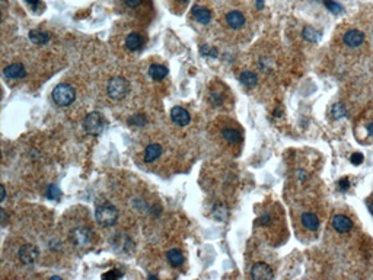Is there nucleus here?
Here are the masks:
<instances>
[{
	"mask_svg": "<svg viewBox=\"0 0 373 280\" xmlns=\"http://www.w3.org/2000/svg\"><path fill=\"white\" fill-rule=\"evenodd\" d=\"M164 153V148L159 143H150L148 148L145 149V162L146 164H153Z\"/></svg>",
	"mask_w": 373,
	"mask_h": 280,
	"instance_id": "6ab92c4d",
	"label": "nucleus"
},
{
	"mask_svg": "<svg viewBox=\"0 0 373 280\" xmlns=\"http://www.w3.org/2000/svg\"><path fill=\"white\" fill-rule=\"evenodd\" d=\"M191 16H192V19L196 22H199L201 25H208L211 22V19H213V12L206 5L197 3L194 8L191 9Z\"/></svg>",
	"mask_w": 373,
	"mask_h": 280,
	"instance_id": "ddd939ff",
	"label": "nucleus"
},
{
	"mask_svg": "<svg viewBox=\"0 0 373 280\" xmlns=\"http://www.w3.org/2000/svg\"><path fill=\"white\" fill-rule=\"evenodd\" d=\"M6 199V190H5V187H2V200H5Z\"/></svg>",
	"mask_w": 373,
	"mask_h": 280,
	"instance_id": "e433bc0d",
	"label": "nucleus"
},
{
	"mask_svg": "<svg viewBox=\"0 0 373 280\" xmlns=\"http://www.w3.org/2000/svg\"><path fill=\"white\" fill-rule=\"evenodd\" d=\"M366 131H367L369 137H373V122H369V124L366 126Z\"/></svg>",
	"mask_w": 373,
	"mask_h": 280,
	"instance_id": "f704fd0d",
	"label": "nucleus"
},
{
	"mask_svg": "<svg viewBox=\"0 0 373 280\" xmlns=\"http://www.w3.org/2000/svg\"><path fill=\"white\" fill-rule=\"evenodd\" d=\"M3 76L9 80H13V79H22L26 76V69L24 64L21 63H12L5 67L3 70Z\"/></svg>",
	"mask_w": 373,
	"mask_h": 280,
	"instance_id": "dca6fc26",
	"label": "nucleus"
},
{
	"mask_svg": "<svg viewBox=\"0 0 373 280\" xmlns=\"http://www.w3.org/2000/svg\"><path fill=\"white\" fill-rule=\"evenodd\" d=\"M121 276H122L121 271H110V273H105L104 276H102V279H111V277L118 279V277H121Z\"/></svg>",
	"mask_w": 373,
	"mask_h": 280,
	"instance_id": "7c9ffc66",
	"label": "nucleus"
},
{
	"mask_svg": "<svg viewBox=\"0 0 373 280\" xmlns=\"http://www.w3.org/2000/svg\"><path fill=\"white\" fill-rule=\"evenodd\" d=\"M95 219L101 226H114L118 220V210L110 201L98 204L95 209Z\"/></svg>",
	"mask_w": 373,
	"mask_h": 280,
	"instance_id": "20e7f679",
	"label": "nucleus"
},
{
	"mask_svg": "<svg viewBox=\"0 0 373 280\" xmlns=\"http://www.w3.org/2000/svg\"><path fill=\"white\" fill-rule=\"evenodd\" d=\"M325 6L330 9L332 13H340L341 12V6H340L339 3L332 2V0H325Z\"/></svg>",
	"mask_w": 373,
	"mask_h": 280,
	"instance_id": "c85d7f7f",
	"label": "nucleus"
},
{
	"mask_svg": "<svg viewBox=\"0 0 373 280\" xmlns=\"http://www.w3.org/2000/svg\"><path fill=\"white\" fill-rule=\"evenodd\" d=\"M146 44V35L139 29L130 28L124 35V47L129 52L140 51Z\"/></svg>",
	"mask_w": 373,
	"mask_h": 280,
	"instance_id": "0eeeda50",
	"label": "nucleus"
},
{
	"mask_svg": "<svg viewBox=\"0 0 373 280\" xmlns=\"http://www.w3.org/2000/svg\"><path fill=\"white\" fill-rule=\"evenodd\" d=\"M69 241L75 248L83 250V248L94 245L95 232L89 225H78L69 231Z\"/></svg>",
	"mask_w": 373,
	"mask_h": 280,
	"instance_id": "f03ea898",
	"label": "nucleus"
},
{
	"mask_svg": "<svg viewBox=\"0 0 373 280\" xmlns=\"http://www.w3.org/2000/svg\"><path fill=\"white\" fill-rule=\"evenodd\" d=\"M29 40L35 44V45H45V44L50 41V34L40 31V29H35L29 32Z\"/></svg>",
	"mask_w": 373,
	"mask_h": 280,
	"instance_id": "4be33fe9",
	"label": "nucleus"
},
{
	"mask_svg": "<svg viewBox=\"0 0 373 280\" xmlns=\"http://www.w3.org/2000/svg\"><path fill=\"white\" fill-rule=\"evenodd\" d=\"M366 35L363 31L360 29H356V28H351V29H347L343 37H341V41L344 44V47H347L350 50H357L360 48L363 44H365Z\"/></svg>",
	"mask_w": 373,
	"mask_h": 280,
	"instance_id": "6e6552de",
	"label": "nucleus"
},
{
	"mask_svg": "<svg viewBox=\"0 0 373 280\" xmlns=\"http://www.w3.org/2000/svg\"><path fill=\"white\" fill-rule=\"evenodd\" d=\"M38 257H40V251L35 245L25 242L17 248L16 258L24 266H32L38 260Z\"/></svg>",
	"mask_w": 373,
	"mask_h": 280,
	"instance_id": "1a4fd4ad",
	"label": "nucleus"
},
{
	"mask_svg": "<svg viewBox=\"0 0 373 280\" xmlns=\"http://www.w3.org/2000/svg\"><path fill=\"white\" fill-rule=\"evenodd\" d=\"M83 126H85V130L89 134H101L105 129V121L104 117L99 113H91L87 114L83 120Z\"/></svg>",
	"mask_w": 373,
	"mask_h": 280,
	"instance_id": "9b49d317",
	"label": "nucleus"
},
{
	"mask_svg": "<svg viewBox=\"0 0 373 280\" xmlns=\"http://www.w3.org/2000/svg\"><path fill=\"white\" fill-rule=\"evenodd\" d=\"M0 213H2V222H3V225L8 222V216H6V212H5V209H2L0 210Z\"/></svg>",
	"mask_w": 373,
	"mask_h": 280,
	"instance_id": "c9c22d12",
	"label": "nucleus"
},
{
	"mask_svg": "<svg viewBox=\"0 0 373 280\" xmlns=\"http://www.w3.org/2000/svg\"><path fill=\"white\" fill-rule=\"evenodd\" d=\"M369 210H370V213L373 215V201L372 203H369Z\"/></svg>",
	"mask_w": 373,
	"mask_h": 280,
	"instance_id": "4c0bfd02",
	"label": "nucleus"
},
{
	"mask_svg": "<svg viewBox=\"0 0 373 280\" xmlns=\"http://www.w3.org/2000/svg\"><path fill=\"white\" fill-rule=\"evenodd\" d=\"M350 159H351V162H353L354 165H360V164L363 162V155H362V153H353Z\"/></svg>",
	"mask_w": 373,
	"mask_h": 280,
	"instance_id": "2f4dec72",
	"label": "nucleus"
},
{
	"mask_svg": "<svg viewBox=\"0 0 373 280\" xmlns=\"http://www.w3.org/2000/svg\"><path fill=\"white\" fill-rule=\"evenodd\" d=\"M75 99H76V92L69 83H60L52 91V101L60 107H69L75 102Z\"/></svg>",
	"mask_w": 373,
	"mask_h": 280,
	"instance_id": "39448f33",
	"label": "nucleus"
},
{
	"mask_svg": "<svg viewBox=\"0 0 373 280\" xmlns=\"http://www.w3.org/2000/svg\"><path fill=\"white\" fill-rule=\"evenodd\" d=\"M166 260L172 267H181L184 264V254L180 250H171L166 253Z\"/></svg>",
	"mask_w": 373,
	"mask_h": 280,
	"instance_id": "412c9836",
	"label": "nucleus"
},
{
	"mask_svg": "<svg viewBox=\"0 0 373 280\" xmlns=\"http://www.w3.org/2000/svg\"><path fill=\"white\" fill-rule=\"evenodd\" d=\"M149 75L153 80H164L168 76V69L162 64H152L149 67Z\"/></svg>",
	"mask_w": 373,
	"mask_h": 280,
	"instance_id": "aec40b11",
	"label": "nucleus"
},
{
	"mask_svg": "<svg viewBox=\"0 0 373 280\" xmlns=\"http://www.w3.org/2000/svg\"><path fill=\"white\" fill-rule=\"evenodd\" d=\"M208 98H210V102L215 105V107H222V105L225 104L226 94L222 92V89L216 87V89H211V91H210Z\"/></svg>",
	"mask_w": 373,
	"mask_h": 280,
	"instance_id": "b1692460",
	"label": "nucleus"
},
{
	"mask_svg": "<svg viewBox=\"0 0 373 280\" xmlns=\"http://www.w3.org/2000/svg\"><path fill=\"white\" fill-rule=\"evenodd\" d=\"M300 223L309 232H316L319 229V225H321L318 215L313 213V212H302V215H300Z\"/></svg>",
	"mask_w": 373,
	"mask_h": 280,
	"instance_id": "2eb2a0df",
	"label": "nucleus"
},
{
	"mask_svg": "<svg viewBox=\"0 0 373 280\" xmlns=\"http://www.w3.org/2000/svg\"><path fill=\"white\" fill-rule=\"evenodd\" d=\"M248 16L243 12L242 9L230 8L226 12H223V18H222V26L223 29L230 32V34H241L246 28H248Z\"/></svg>",
	"mask_w": 373,
	"mask_h": 280,
	"instance_id": "f257e3e1",
	"label": "nucleus"
},
{
	"mask_svg": "<svg viewBox=\"0 0 373 280\" xmlns=\"http://www.w3.org/2000/svg\"><path fill=\"white\" fill-rule=\"evenodd\" d=\"M26 3L31 5V8H32V10H35V12H37L38 8L41 6V2H40V0H26Z\"/></svg>",
	"mask_w": 373,
	"mask_h": 280,
	"instance_id": "72a5a7b5",
	"label": "nucleus"
},
{
	"mask_svg": "<svg viewBox=\"0 0 373 280\" xmlns=\"http://www.w3.org/2000/svg\"><path fill=\"white\" fill-rule=\"evenodd\" d=\"M346 108H344V105L343 104H334L332 105V108H331V115L334 117V118H343V117H346Z\"/></svg>",
	"mask_w": 373,
	"mask_h": 280,
	"instance_id": "a878e982",
	"label": "nucleus"
},
{
	"mask_svg": "<svg viewBox=\"0 0 373 280\" xmlns=\"http://www.w3.org/2000/svg\"><path fill=\"white\" fill-rule=\"evenodd\" d=\"M280 216H281V212L277 210H264L262 213L260 215V218L257 220L258 226L264 227V229H269L270 232L274 231V227L280 226V223H283V219L280 220Z\"/></svg>",
	"mask_w": 373,
	"mask_h": 280,
	"instance_id": "9d476101",
	"label": "nucleus"
},
{
	"mask_svg": "<svg viewBox=\"0 0 373 280\" xmlns=\"http://www.w3.org/2000/svg\"><path fill=\"white\" fill-rule=\"evenodd\" d=\"M239 80H241V83H242L243 86L252 87L257 85L258 78H257V75L254 72H251V70H243L242 73L239 75Z\"/></svg>",
	"mask_w": 373,
	"mask_h": 280,
	"instance_id": "5701e85b",
	"label": "nucleus"
},
{
	"mask_svg": "<svg viewBox=\"0 0 373 280\" xmlns=\"http://www.w3.org/2000/svg\"><path fill=\"white\" fill-rule=\"evenodd\" d=\"M191 0H168V6L172 10V13L181 15L183 12H185Z\"/></svg>",
	"mask_w": 373,
	"mask_h": 280,
	"instance_id": "393cba45",
	"label": "nucleus"
},
{
	"mask_svg": "<svg viewBox=\"0 0 373 280\" xmlns=\"http://www.w3.org/2000/svg\"><path fill=\"white\" fill-rule=\"evenodd\" d=\"M219 139L223 142L225 146L229 148H239L243 142V134L238 126H234L230 121L222 122L219 129Z\"/></svg>",
	"mask_w": 373,
	"mask_h": 280,
	"instance_id": "7ed1b4c3",
	"label": "nucleus"
},
{
	"mask_svg": "<svg viewBox=\"0 0 373 280\" xmlns=\"http://www.w3.org/2000/svg\"><path fill=\"white\" fill-rule=\"evenodd\" d=\"M47 197L48 199H51V200H59L61 197V191H60V188L57 187V185H54V184H51V185H48L47 187Z\"/></svg>",
	"mask_w": 373,
	"mask_h": 280,
	"instance_id": "bb28decb",
	"label": "nucleus"
},
{
	"mask_svg": "<svg viewBox=\"0 0 373 280\" xmlns=\"http://www.w3.org/2000/svg\"><path fill=\"white\" fill-rule=\"evenodd\" d=\"M251 277L254 280H270L274 279V273H273L269 264L255 262L251 269Z\"/></svg>",
	"mask_w": 373,
	"mask_h": 280,
	"instance_id": "4468645a",
	"label": "nucleus"
},
{
	"mask_svg": "<svg viewBox=\"0 0 373 280\" xmlns=\"http://www.w3.org/2000/svg\"><path fill=\"white\" fill-rule=\"evenodd\" d=\"M171 118H172V121L176 124V126H180V127H185L187 124H190V113L187 111V110H184L183 107H174L172 110H171Z\"/></svg>",
	"mask_w": 373,
	"mask_h": 280,
	"instance_id": "a211bd4d",
	"label": "nucleus"
},
{
	"mask_svg": "<svg viewBox=\"0 0 373 280\" xmlns=\"http://www.w3.org/2000/svg\"><path fill=\"white\" fill-rule=\"evenodd\" d=\"M339 187H340V190H341V191H346L348 187H350V183H348L347 178H343V180H340Z\"/></svg>",
	"mask_w": 373,
	"mask_h": 280,
	"instance_id": "473e14b6",
	"label": "nucleus"
},
{
	"mask_svg": "<svg viewBox=\"0 0 373 280\" xmlns=\"http://www.w3.org/2000/svg\"><path fill=\"white\" fill-rule=\"evenodd\" d=\"M304 38L308 40V41H311V43H315V41H318L319 35H318V32L313 29L312 26H306L304 29Z\"/></svg>",
	"mask_w": 373,
	"mask_h": 280,
	"instance_id": "cd10ccee",
	"label": "nucleus"
},
{
	"mask_svg": "<svg viewBox=\"0 0 373 280\" xmlns=\"http://www.w3.org/2000/svg\"><path fill=\"white\" fill-rule=\"evenodd\" d=\"M332 227L339 234H347V232L351 231V227H353V222L346 215H335L332 218Z\"/></svg>",
	"mask_w": 373,
	"mask_h": 280,
	"instance_id": "f3484780",
	"label": "nucleus"
},
{
	"mask_svg": "<svg viewBox=\"0 0 373 280\" xmlns=\"http://www.w3.org/2000/svg\"><path fill=\"white\" fill-rule=\"evenodd\" d=\"M201 54H203V56H207V57H216L217 51L216 48H213V47L208 48V45H203V47H201Z\"/></svg>",
	"mask_w": 373,
	"mask_h": 280,
	"instance_id": "c756f323",
	"label": "nucleus"
},
{
	"mask_svg": "<svg viewBox=\"0 0 373 280\" xmlns=\"http://www.w3.org/2000/svg\"><path fill=\"white\" fill-rule=\"evenodd\" d=\"M130 91L129 82L121 76H115V78L110 79L108 85H106V94L111 99L120 101L122 98H126Z\"/></svg>",
	"mask_w": 373,
	"mask_h": 280,
	"instance_id": "423d86ee",
	"label": "nucleus"
},
{
	"mask_svg": "<svg viewBox=\"0 0 373 280\" xmlns=\"http://www.w3.org/2000/svg\"><path fill=\"white\" fill-rule=\"evenodd\" d=\"M121 5L122 8L133 13L136 18H140V15H146L150 10L149 0H121Z\"/></svg>",
	"mask_w": 373,
	"mask_h": 280,
	"instance_id": "f8f14e48",
	"label": "nucleus"
}]
</instances>
